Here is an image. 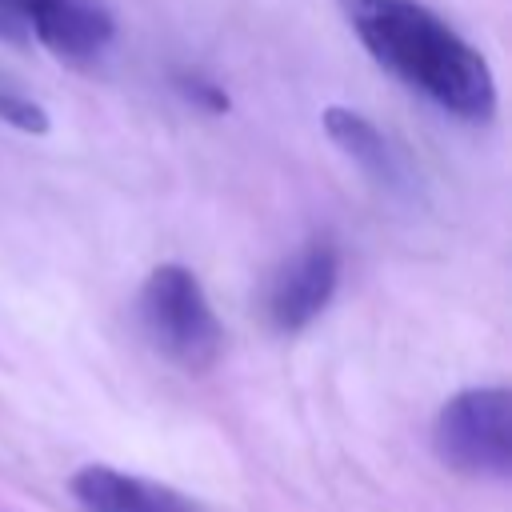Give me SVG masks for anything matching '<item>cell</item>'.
Masks as SVG:
<instances>
[{"label": "cell", "instance_id": "obj_4", "mask_svg": "<svg viewBox=\"0 0 512 512\" xmlns=\"http://www.w3.org/2000/svg\"><path fill=\"white\" fill-rule=\"evenodd\" d=\"M336 284H340V252L332 236L304 240L268 284V296H264L268 324L284 336L308 328L332 304Z\"/></svg>", "mask_w": 512, "mask_h": 512}, {"label": "cell", "instance_id": "obj_3", "mask_svg": "<svg viewBox=\"0 0 512 512\" xmlns=\"http://www.w3.org/2000/svg\"><path fill=\"white\" fill-rule=\"evenodd\" d=\"M436 456L464 476H496L512 472V396L500 384L456 392L432 428Z\"/></svg>", "mask_w": 512, "mask_h": 512}, {"label": "cell", "instance_id": "obj_10", "mask_svg": "<svg viewBox=\"0 0 512 512\" xmlns=\"http://www.w3.org/2000/svg\"><path fill=\"white\" fill-rule=\"evenodd\" d=\"M0 40L8 44H24L28 40V24L16 8V0H0Z\"/></svg>", "mask_w": 512, "mask_h": 512}, {"label": "cell", "instance_id": "obj_8", "mask_svg": "<svg viewBox=\"0 0 512 512\" xmlns=\"http://www.w3.org/2000/svg\"><path fill=\"white\" fill-rule=\"evenodd\" d=\"M0 120H4L8 128H16V132H28V136H44V132L52 128L44 104H36L28 92H20V88L8 84V80H0Z\"/></svg>", "mask_w": 512, "mask_h": 512}, {"label": "cell", "instance_id": "obj_9", "mask_svg": "<svg viewBox=\"0 0 512 512\" xmlns=\"http://www.w3.org/2000/svg\"><path fill=\"white\" fill-rule=\"evenodd\" d=\"M180 88H184L192 100L208 104L212 112H224V108H228V96H224V88H216V84H208V80H200V76H184V80H180Z\"/></svg>", "mask_w": 512, "mask_h": 512}, {"label": "cell", "instance_id": "obj_1", "mask_svg": "<svg viewBox=\"0 0 512 512\" xmlns=\"http://www.w3.org/2000/svg\"><path fill=\"white\" fill-rule=\"evenodd\" d=\"M368 56L448 116L488 124L496 80L488 60L420 0H340Z\"/></svg>", "mask_w": 512, "mask_h": 512}, {"label": "cell", "instance_id": "obj_5", "mask_svg": "<svg viewBox=\"0 0 512 512\" xmlns=\"http://www.w3.org/2000/svg\"><path fill=\"white\" fill-rule=\"evenodd\" d=\"M28 32L60 60H96L112 36L116 24L96 0H16Z\"/></svg>", "mask_w": 512, "mask_h": 512}, {"label": "cell", "instance_id": "obj_6", "mask_svg": "<svg viewBox=\"0 0 512 512\" xmlns=\"http://www.w3.org/2000/svg\"><path fill=\"white\" fill-rule=\"evenodd\" d=\"M72 496L84 504V512H200L184 492L108 464L80 468L72 476Z\"/></svg>", "mask_w": 512, "mask_h": 512}, {"label": "cell", "instance_id": "obj_7", "mask_svg": "<svg viewBox=\"0 0 512 512\" xmlns=\"http://www.w3.org/2000/svg\"><path fill=\"white\" fill-rule=\"evenodd\" d=\"M320 124H324L328 140H332L348 160H356V168L368 172L380 188L400 192V188L408 184V168H404L400 152L388 144V136H384L364 112L344 108V104H332V108H324Z\"/></svg>", "mask_w": 512, "mask_h": 512}, {"label": "cell", "instance_id": "obj_2", "mask_svg": "<svg viewBox=\"0 0 512 512\" xmlns=\"http://www.w3.org/2000/svg\"><path fill=\"white\" fill-rule=\"evenodd\" d=\"M140 324L160 356L188 372H204L220 360L224 328L184 264H160L140 288Z\"/></svg>", "mask_w": 512, "mask_h": 512}]
</instances>
